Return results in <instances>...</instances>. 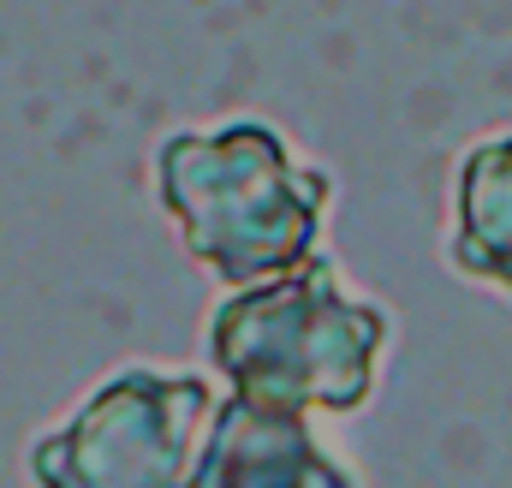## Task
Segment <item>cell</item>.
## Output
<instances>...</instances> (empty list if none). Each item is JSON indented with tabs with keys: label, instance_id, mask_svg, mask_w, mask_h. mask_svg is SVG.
Segmentation results:
<instances>
[{
	"label": "cell",
	"instance_id": "1",
	"mask_svg": "<svg viewBox=\"0 0 512 488\" xmlns=\"http://www.w3.org/2000/svg\"><path fill=\"white\" fill-rule=\"evenodd\" d=\"M149 185L179 250L227 292L322 256L334 179L256 114L209 131H167L149 155Z\"/></svg>",
	"mask_w": 512,
	"mask_h": 488
},
{
	"label": "cell",
	"instance_id": "2",
	"mask_svg": "<svg viewBox=\"0 0 512 488\" xmlns=\"http://www.w3.org/2000/svg\"><path fill=\"white\" fill-rule=\"evenodd\" d=\"M387 346V304L352 292L334 256L221 292L203 322V352L227 393L298 417H358L376 399Z\"/></svg>",
	"mask_w": 512,
	"mask_h": 488
},
{
	"label": "cell",
	"instance_id": "3",
	"mask_svg": "<svg viewBox=\"0 0 512 488\" xmlns=\"http://www.w3.org/2000/svg\"><path fill=\"white\" fill-rule=\"evenodd\" d=\"M215 405L197 369L126 364L30 441L24 471L36 488H191Z\"/></svg>",
	"mask_w": 512,
	"mask_h": 488
},
{
	"label": "cell",
	"instance_id": "4",
	"mask_svg": "<svg viewBox=\"0 0 512 488\" xmlns=\"http://www.w3.org/2000/svg\"><path fill=\"white\" fill-rule=\"evenodd\" d=\"M191 488H358V477L322 447L310 417L227 393L209 417Z\"/></svg>",
	"mask_w": 512,
	"mask_h": 488
},
{
	"label": "cell",
	"instance_id": "5",
	"mask_svg": "<svg viewBox=\"0 0 512 488\" xmlns=\"http://www.w3.org/2000/svg\"><path fill=\"white\" fill-rule=\"evenodd\" d=\"M441 256L459 280L512 298V125L483 131L459 149L447 179Z\"/></svg>",
	"mask_w": 512,
	"mask_h": 488
}]
</instances>
